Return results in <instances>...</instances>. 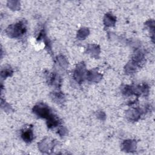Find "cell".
<instances>
[{"label": "cell", "instance_id": "obj_1", "mask_svg": "<svg viewBox=\"0 0 155 155\" xmlns=\"http://www.w3.org/2000/svg\"><path fill=\"white\" fill-rule=\"evenodd\" d=\"M34 111L39 116L45 118L47 117V119L52 115V114L50 113L49 108L47 106L42 104H40L38 106H36L35 107Z\"/></svg>", "mask_w": 155, "mask_h": 155}, {"label": "cell", "instance_id": "obj_2", "mask_svg": "<svg viewBox=\"0 0 155 155\" xmlns=\"http://www.w3.org/2000/svg\"><path fill=\"white\" fill-rule=\"evenodd\" d=\"M10 30L9 33L13 34L15 37L20 36L21 35H23L25 33V27L22 23H18L15 25L14 27H12V28L8 29Z\"/></svg>", "mask_w": 155, "mask_h": 155}, {"label": "cell", "instance_id": "obj_3", "mask_svg": "<svg viewBox=\"0 0 155 155\" xmlns=\"http://www.w3.org/2000/svg\"><path fill=\"white\" fill-rule=\"evenodd\" d=\"M22 136L24 140L27 142L31 141L33 139V134L31 130H27L26 131L24 132L22 134Z\"/></svg>", "mask_w": 155, "mask_h": 155}]
</instances>
